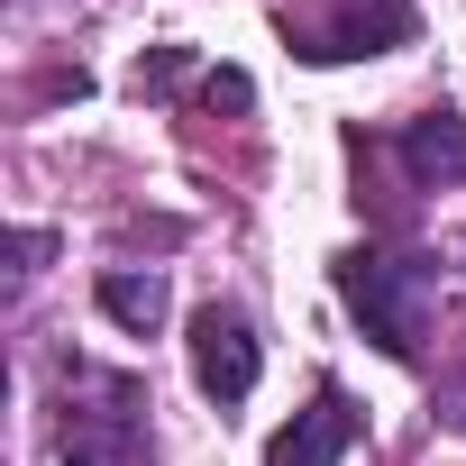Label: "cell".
Wrapping results in <instances>:
<instances>
[{
	"mask_svg": "<svg viewBox=\"0 0 466 466\" xmlns=\"http://www.w3.org/2000/svg\"><path fill=\"white\" fill-rule=\"evenodd\" d=\"M402 165H411L420 192L466 183V119H457V110H420V119L402 128Z\"/></svg>",
	"mask_w": 466,
	"mask_h": 466,
	"instance_id": "6",
	"label": "cell"
},
{
	"mask_svg": "<svg viewBox=\"0 0 466 466\" xmlns=\"http://www.w3.org/2000/svg\"><path fill=\"white\" fill-rule=\"evenodd\" d=\"M293 46H302L311 65H348V56L411 46V0H348L339 19H311V28H293Z\"/></svg>",
	"mask_w": 466,
	"mask_h": 466,
	"instance_id": "4",
	"label": "cell"
},
{
	"mask_svg": "<svg viewBox=\"0 0 466 466\" xmlns=\"http://www.w3.org/2000/svg\"><path fill=\"white\" fill-rule=\"evenodd\" d=\"M183 74H192V65H183L174 46H165V56H137V92H174Z\"/></svg>",
	"mask_w": 466,
	"mask_h": 466,
	"instance_id": "8",
	"label": "cell"
},
{
	"mask_svg": "<svg viewBox=\"0 0 466 466\" xmlns=\"http://www.w3.org/2000/svg\"><path fill=\"white\" fill-rule=\"evenodd\" d=\"M339 302L366 320V339L402 366H420L430 339V266L420 257H384V248H348L339 257Z\"/></svg>",
	"mask_w": 466,
	"mask_h": 466,
	"instance_id": "2",
	"label": "cell"
},
{
	"mask_svg": "<svg viewBox=\"0 0 466 466\" xmlns=\"http://www.w3.org/2000/svg\"><path fill=\"white\" fill-rule=\"evenodd\" d=\"M10 248H19V275H37V266L56 257V238H46V228H19V238H10Z\"/></svg>",
	"mask_w": 466,
	"mask_h": 466,
	"instance_id": "9",
	"label": "cell"
},
{
	"mask_svg": "<svg viewBox=\"0 0 466 466\" xmlns=\"http://www.w3.org/2000/svg\"><path fill=\"white\" fill-rule=\"evenodd\" d=\"M348 448H357V402H348L339 384H320L311 411H293V420L266 439V466H339Z\"/></svg>",
	"mask_w": 466,
	"mask_h": 466,
	"instance_id": "5",
	"label": "cell"
},
{
	"mask_svg": "<svg viewBox=\"0 0 466 466\" xmlns=\"http://www.w3.org/2000/svg\"><path fill=\"white\" fill-rule=\"evenodd\" d=\"M147 375L128 366H56V457L65 466H147Z\"/></svg>",
	"mask_w": 466,
	"mask_h": 466,
	"instance_id": "1",
	"label": "cell"
},
{
	"mask_svg": "<svg viewBox=\"0 0 466 466\" xmlns=\"http://www.w3.org/2000/svg\"><path fill=\"white\" fill-rule=\"evenodd\" d=\"M101 311H110L119 329L147 339V329L165 320V275H128V266H110V275H101Z\"/></svg>",
	"mask_w": 466,
	"mask_h": 466,
	"instance_id": "7",
	"label": "cell"
},
{
	"mask_svg": "<svg viewBox=\"0 0 466 466\" xmlns=\"http://www.w3.org/2000/svg\"><path fill=\"white\" fill-rule=\"evenodd\" d=\"M257 329H248V311H228V302H210V311H192V384L210 393V402H248L257 393Z\"/></svg>",
	"mask_w": 466,
	"mask_h": 466,
	"instance_id": "3",
	"label": "cell"
}]
</instances>
